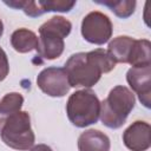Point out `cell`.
<instances>
[{"label": "cell", "mask_w": 151, "mask_h": 151, "mask_svg": "<svg viewBox=\"0 0 151 151\" xmlns=\"http://www.w3.org/2000/svg\"><path fill=\"white\" fill-rule=\"evenodd\" d=\"M42 8L45 13L48 12H63L67 13L70 12L74 6L76 1H65V0H47V1H41Z\"/></svg>", "instance_id": "2e32d148"}, {"label": "cell", "mask_w": 151, "mask_h": 151, "mask_svg": "<svg viewBox=\"0 0 151 151\" xmlns=\"http://www.w3.org/2000/svg\"><path fill=\"white\" fill-rule=\"evenodd\" d=\"M38 44V35L27 28H18L11 35V45L19 53H28L33 50H37Z\"/></svg>", "instance_id": "7c38bea8"}, {"label": "cell", "mask_w": 151, "mask_h": 151, "mask_svg": "<svg viewBox=\"0 0 151 151\" xmlns=\"http://www.w3.org/2000/svg\"><path fill=\"white\" fill-rule=\"evenodd\" d=\"M116 67V63L103 48L72 54L65 63V72L71 87H92L103 73H109Z\"/></svg>", "instance_id": "6da1fadb"}, {"label": "cell", "mask_w": 151, "mask_h": 151, "mask_svg": "<svg viewBox=\"0 0 151 151\" xmlns=\"http://www.w3.org/2000/svg\"><path fill=\"white\" fill-rule=\"evenodd\" d=\"M29 151H53L51 146L46 145V144H38V145H34L29 149Z\"/></svg>", "instance_id": "ac0fdd59"}, {"label": "cell", "mask_w": 151, "mask_h": 151, "mask_svg": "<svg viewBox=\"0 0 151 151\" xmlns=\"http://www.w3.org/2000/svg\"><path fill=\"white\" fill-rule=\"evenodd\" d=\"M38 87L47 96L60 98L68 93L71 86L64 67H46L37 77Z\"/></svg>", "instance_id": "52a82bcc"}, {"label": "cell", "mask_w": 151, "mask_h": 151, "mask_svg": "<svg viewBox=\"0 0 151 151\" xmlns=\"http://www.w3.org/2000/svg\"><path fill=\"white\" fill-rule=\"evenodd\" d=\"M126 81L131 90L138 94L140 103L149 109L151 94V65L131 67L126 73Z\"/></svg>", "instance_id": "ba28073f"}, {"label": "cell", "mask_w": 151, "mask_h": 151, "mask_svg": "<svg viewBox=\"0 0 151 151\" xmlns=\"http://www.w3.org/2000/svg\"><path fill=\"white\" fill-rule=\"evenodd\" d=\"M134 104L136 98L130 88L123 85L114 86L100 103L99 118L103 125L113 130L122 127L133 110Z\"/></svg>", "instance_id": "7a4b0ae2"}, {"label": "cell", "mask_w": 151, "mask_h": 151, "mask_svg": "<svg viewBox=\"0 0 151 151\" xmlns=\"http://www.w3.org/2000/svg\"><path fill=\"white\" fill-rule=\"evenodd\" d=\"M96 4L106 6L120 19H126L134 13L136 9V1L134 0H104V1H96Z\"/></svg>", "instance_id": "9a60e30c"}, {"label": "cell", "mask_w": 151, "mask_h": 151, "mask_svg": "<svg viewBox=\"0 0 151 151\" xmlns=\"http://www.w3.org/2000/svg\"><path fill=\"white\" fill-rule=\"evenodd\" d=\"M110 138L99 130H86L78 138L79 151H110Z\"/></svg>", "instance_id": "30bf717a"}, {"label": "cell", "mask_w": 151, "mask_h": 151, "mask_svg": "<svg viewBox=\"0 0 151 151\" xmlns=\"http://www.w3.org/2000/svg\"><path fill=\"white\" fill-rule=\"evenodd\" d=\"M150 124L136 120L123 133V143L131 151H146L151 146Z\"/></svg>", "instance_id": "9c48e42d"}, {"label": "cell", "mask_w": 151, "mask_h": 151, "mask_svg": "<svg viewBox=\"0 0 151 151\" xmlns=\"http://www.w3.org/2000/svg\"><path fill=\"white\" fill-rule=\"evenodd\" d=\"M0 137L7 146L14 150L25 151L34 146L35 136L28 112L19 111L8 117L0 130Z\"/></svg>", "instance_id": "5b68a950"}, {"label": "cell", "mask_w": 151, "mask_h": 151, "mask_svg": "<svg viewBox=\"0 0 151 151\" xmlns=\"http://www.w3.org/2000/svg\"><path fill=\"white\" fill-rule=\"evenodd\" d=\"M133 42H134L133 38L127 35H119L109 42L106 52L116 64L117 63L127 64Z\"/></svg>", "instance_id": "8fae6325"}, {"label": "cell", "mask_w": 151, "mask_h": 151, "mask_svg": "<svg viewBox=\"0 0 151 151\" xmlns=\"http://www.w3.org/2000/svg\"><path fill=\"white\" fill-rule=\"evenodd\" d=\"M9 73V64L6 52L0 47V81L5 80Z\"/></svg>", "instance_id": "e0dca14e"}, {"label": "cell", "mask_w": 151, "mask_h": 151, "mask_svg": "<svg viewBox=\"0 0 151 151\" xmlns=\"http://www.w3.org/2000/svg\"><path fill=\"white\" fill-rule=\"evenodd\" d=\"M72 24L66 18L55 15L39 27V44L37 53L45 60L59 58L65 47L64 39L71 33Z\"/></svg>", "instance_id": "3957f363"}, {"label": "cell", "mask_w": 151, "mask_h": 151, "mask_svg": "<svg viewBox=\"0 0 151 151\" xmlns=\"http://www.w3.org/2000/svg\"><path fill=\"white\" fill-rule=\"evenodd\" d=\"M22 104L24 97L18 92H11L2 97L0 100V130L8 117L21 111Z\"/></svg>", "instance_id": "5bb4252c"}, {"label": "cell", "mask_w": 151, "mask_h": 151, "mask_svg": "<svg viewBox=\"0 0 151 151\" xmlns=\"http://www.w3.org/2000/svg\"><path fill=\"white\" fill-rule=\"evenodd\" d=\"M132 67H142L151 65V42L146 39L136 40L132 45L129 61Z\"/></svg>", "instance_id": "4fadbf2b"}, {"label": "cell", "mask_w": 151, "mask_h": 151, "mask_svg": "<svg viewBox=\"0 0 151 151\" xmlns=\"http://www.w3.org/2000/svg\"><path fill=\"white\" fill-rule=\"evenodd\" d=\"M66 113L68 120L76 127L96 124L100 114V100L90 88L78 90L68 97Z\"/></svg>", "instance_id": "277c9868"}, {"label": "cell", "mask_w": 151, "mask_h": 151, "mask_svg": "<svg viewBox=\"0 0 151 151\" xmlns=\"http://www.w3.org/2000/svg\"><path fill=\"white\" fill-rule=\"evenodd\" d=\"M113 26L110 18L98 11L90 12L81 21L83 38L94 45H104L112 37Z\"/></svg>", "instance_id": "8992f818"}, {"label": "cell", "mask_w": 151, "mask_h": 151, "mask_svg": "<svg viewBox=\"0 0 151 151\" xmlns=\"http://www.w3.org/2000/svg\"><path fill=\"white\" fill-rule=\"evenodd\" d=\"M2 34H4V24H2V21L0 19V38L2 37Z\"/></svg>", "instance_id": "d6986e66"}]
</instances>
